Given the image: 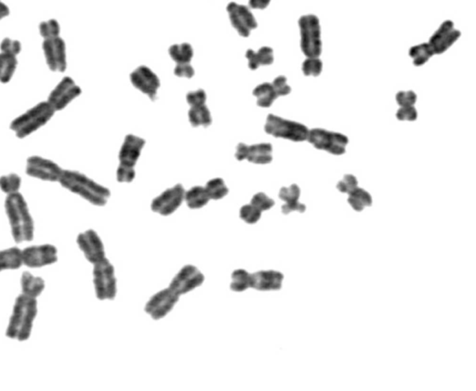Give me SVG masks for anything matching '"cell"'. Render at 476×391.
I'll use <instances>...</instances> for the list:
<instances>
[{
  "label": "cell",
  "mask_w": 476,
  "mask_h": 391,
  "mask_svg": "<svg viewBox=\"0 0 476 391\" xmlns=\"http://www.w3.org/2000/svg\"><path fill=\"white\" fill-rule=\"evenodd\" d=\"M9 8H8L4 3H1V2H0V20L7 17V16L9 15Z\"/></svg>",
  "instance_id": "cell-50"
},
{
  "label": "cell",
  "mask_w": 476,
  "mask_h": 391,
  "mask_svg": "<svg viewBox=\"0 0 476 391\" xmlns=\"http://www.w3.org/2000/svg\"><path fill=\"white\" fill-rule=\"evenodd\" d=\"M39 31L44 39H54L59 36L60 25L55 20H50L41 23Z\"/></svg>",
  "instance_id": "cell-39"
},
{
  "label": "cell",
  "mask_w": 476,
  "mask_h": 391,
  "mask_svg": "<svg viewBox=\"0 0 476 391\" xmlns=\"http://www.w3.org/2000/svg\"><path fill=\"white\" fill-rule=\"evenodd\" d=\"M300 47L308 58H318L322 52L321 28L319 19L313 14L300 18Z\"/></svg>",
  "instance_id": "cell-6"
},
{
  "label": "cell",
  "mask_w": 476,
  "mask_h": 391,
  "mask_svg": "<svg viewBox=\"0 0 476 391\" xmlns=\"http://www.w3.org/2000/svg\"><path fill=\"white\" fill-rule=\"evenodd\" d=\"M209 200L211 198L206 188L202 186H195L185 193V201L191 209H202L209 203Z\"/></svg>",
  "instance_id": "cell-26"
},
{
  "label": "cell",
  "mask_w": 476,
  "mask_h": 391,
  "mask_svg": "<svg viewBox=\"0 0 476 391\" xmlns=\"http://www.w3.org/2000/svg\"><path fill=\"white\" fill-rule=\"evenodd\" d=\"M17 66L16 55L10 53H0V82L8 83L14 74Z\"/></svg>",
  "instance_id": "cell-29"
},
{
  "label": "cell",
  "mask_w": 476,
  "mask_h": 391,
  "mask_svg": "<svg viewBox=\"0 0 476 391\" xmlns=\"http://www.w3.org/2000/svg\"><path fill=\"white\" fill-rule=\"evenodd\" d=\"M130 81L140 92L148 95L151 100H156L161 81L158 76L147 66H140L130 74Z\"/></svg>",
  "instance_id": "cell-20"
},
{
  "label": "cell",
  "mask_w": 476,
  "mask_h": 391,
  "mask_svg": "<svg viewBox=\"0 0 476 391\" xmlns=\"http://www.w3.org/2000/svg\"><path fill=\"white\" fill-rule=\"evenodd\" d=\"M63 171L55 162L41 156H32L26 164V174L44 182H59Z\"/></svg>",
  "instance_id": "cell-10"
},
{
  "label": "cell",
  "mask_w": 476,
  "mask_h": 391,
  "mask_svg": "<svg viewBox=\"0 0 476 391\" xmlns=\"http://www.w3.org/2000/svg\"><path fill=\"white\" fill-rule=\"evenodd\" d=\"M305 210H307V206L299 203V202L293 204H284L282 206V212H283L284 215L291 214V213L294 211L303 213L305 212Z\"/></svg>",
  "instance_id": "cell-48"
},
{
  "label": "cell",
  "mask_w": 476,
  "mask_h": 391,
  "mask_svg": "<svg viewBox=\"0 0 476 391\" xmlns=\"http://www.w3.org/2000/svg\"><path fill=\"white\" fill-rule=\"evenodd\" d=\"M76 242L84 256L93 265L105 259V246L94 231L87 230L79 234Z\"/></svg>",
  "instance_id": "cell-17"
},
{
  "label": "cell",
  "mask_w": 476,
  "mask_h": 391,
  "mask_svg": "<svg viewBox=\"0 0 476 391\" xmlns=\"http://www.w3.org/2000/svg\"><path fill=\"white\" fill-rule=\"evenodd\" d=\"M251 204L263 212L272 209L275 206V201L268 198L265 193H258L252 198Z\"/></svg>",
  "instance_id": "cell-40"
},
{
  "label": "cell",
  "mask_w": 476,
  "mask_h": 391,
  "mask_svg": "<svg viewBox=\"0 0 476 391\" xmlns=\"http://www.w3.org/2000/svg\"><path fill=\"white\" fill-rule=\"evenodd\" d=\"M169 53L177 65H182V63H190L193 58L194 50L190 44L183 43L170 47Z\"/></svg>",
  "instance_id": "cell-31"
},
{
  "label": "cell",
  "mask_w": 476,
  "mask_h": 391,
  "mask_svg": "<svg viewBox=\"0 0 476 391\" xmlns=\"http://www.w3.org/2000/svg\"><path fill=\"white\" fill-rule=\"evenodd\" d=\"M262 213L253 204H245V206L241 207L239 215H240L241 219L245 222L249 223V224H255V223L259 222L260 217H262Z\"/></svg>",
  "instance_id": "cell-36"
},
{
  "label": "cell",
  "mask_w": 476,
  "mask_h": 391,
  "mask_svg": "<svg viewBox=\"0 0 476 391\" xmlns=\"http://www.w3.org/2000/svg\"><path fill=\"white\" fill-rule=\"evenodd\" d=\"M5 209L12 229V237L16 243L33 240L34 220L22 194L19 191L9 194L5 201Z\"/></svg>",
  "instance_id": "cell-1"
},
{
  "label": "cell",
  "mask_w": 476,
  "mask_h": 391,
  "mask_svg": "<svg viewBox=\"0 0 476 391\" xmlns=\"http://www.w3.org/2000/svg\"><path fill=\"white\" fill-rule=\"evenodd\" d=\"M179 295L167 288L161 290L151 297L145 305V313H148L154 320H161L172 311L179 300Z\"/></svg>",
  "instance_id": "cell-13"
},
{
  "label": "cell",
  "mask_w": 476,
  "mask_h": 391,
  "mask_svg": "<svg viewBox=\"0 0 476 391\" xmlns=\"http://www.w3.org/2000/svg\"><path fill=\"white\" fill-rule=\"evenodd\" d=\"M433 55L435 53H433L429 43L417 45V46L412 47L409 50V56L413 59L414 65L416 66L424 65Z\"/></svg>",
  "instance_id": "cell-32"
},
{
  "label": "cell",
  "mask_w": 476,
  "mask_h": 391,
  "mask_svg": "<svg viewBox=\"0 0 476 391\" xmlns=\"http://www.w3.org/2000/svg\"><path fill=\"white\" fill-rule=\"evenodd\" d=\"M323 63L318 58H308L302 63V72L307 76H318L321 74Z\"/></svg>",
  "instance_id": "cell-38"
},
{
  "label": "cell",
  "mask_w": 476,
  "mask_h": 391,
  "mask_svg": "<svg viewBox=\"0 0 476 391\" xmlns=\"http://www.w3.org/2000/svg\"><path fill=\"white\" fill-rule=\"evenodd\" d=\"M22 265V250L18 247H10L0 251V271L17 270Z\"/></svg>",
  "instance_id": "cell-25"
},
{
  "label": "cell",
  "mask_w": 476,
  "mask_h": 391,
  "mask_svg": "<svg viewBox=\"0 0 476 391\" xmlns=\"http://www.w3.org/2000/svg\"><path fill=\"white\" fill-rule=\"evenodd\" d=\"M189 121L193 127H209L211 124V114L206 105L191 106L188 112Z\"/></svg>",
  "instance_id": "cell-28"
},
{
  "label": "cell",
  "mask_w": 476,
  "mask_h": 391,
  "mask_svg": "<svg viewBox=\"0 0 476 391\" xmlns=\"http://www.w3.org/2000/svg\"><path fill=\"white\" fill-rule=\"evenodd\" d=\"M145 140L137 136L129 134L125 138L119 151V166L116 177L119 182H132L135 178V166L139 158Z\"/></svg>",
  "instance_id": "cell-5"
},
{
  "label": "cell",
  "mask_w": 476,
  "mask_h": 391,
  "mask_svg": "<svg viewBox=\"0 0 476 391\" xmlns=\"http://www.w3.org/2000/svg\"><path fill=\"white\" fill-rule=\"evenodd\" d=\"M273 147L270 143L247 145L239 143L236 147V158L238 161L247 160L253 164L266 165L273 160Z\"/></svg>",
  "instance_id": "cell-18"
},
{
  "label": "cell",
  "mask_w": 476,
  "mask_h": 391,
  "mask_svg": "<svg viewBox=\"0 0 476 391\" xmlns=\"http://www.w3.org/2000/svg\"><path fill=\"white\" fill-rule=\"evenodd\" d=\"M204 280L203 273L198 268L193 265H186L172 279L169 288L180 296L200 286Z\"/></svg>",
  "instance_id": "cell-14"
},
{
  "label": "cell",
  "mask_w": 476,
  "mask_h": 391,
  "mask_svg": "<svg viewBox=\"0 0 476 391\" xmlns=\"http://www.w3.org/2000/svg\"><path fill=\"white\" fill-rule=\"evenodd\" d=\"M272 85L276 92L278 93V97L279 96L289 95L291 92V87L289 86L286 76L276 77Z\"/></svg>",
  "instance_id": "cell-44"
},
{
  "label": "cell",
  "mask_w": 476,
  "mask_h": 391,
  "mask_svg": "<svg viewBox=\"0 0 476 391\" xmlns=\"http://www.w3.org/2000/svg\"><path fill=\"white\" fill-rule=\"evenodd\" d=\"M43 52L48 66L50 70L65 72L66 69V52L65 41L60 36L45 39Z\"/></svg>",
  "instance_id": "cell-19"
},
{
  "label": "cell",
  "mask_w": 476,
  "mask_h": 391,
  "mask_svg": "<svg viewBox=\"0 0 476 391\" xmlns=\"http://www.w3.org/2000/svg\"><path fill=\"white\" fill-rule=\"evenodd\" d=\"M81 87L76 86L71 77L66 76L50 94L48 103L54 111H61L81 95Z\"/></svg>",
  "instance_id": "cell-15"
},
{
  "label": "cell",
  "mask_w": 476,
  "mask_h": 391,
  "mask_svg": "<svg viewBox=\"0 0 476 391\" xmlns=\"http://www.w3.org/2000/svg\"><path fill=\"white\" fill-rule=\"evenodd\" d=\"M416 101L417 95L411 90H409V92H400L396 94V102L400 105V107L413 106Z\"/></svg>",
  "instance_id": "cell-42"
},
{
  "label": "cell",
  "mask_w": 476,
  "mask_h": 391,
  "mask_svg": "<svg viewBox=\"0 0 476 391\" xmlns=\"http://www.w3.org/2000/svg\"><path fill=\"white\" fill-rule=\"evenodd\" d=\"M300 196V189L296 184H292L289 187L281 188L279 191V198L286 204L297 203Z\"/></svg>",
  "instance_id": "cell-37"
},
{
  "label": "cell",
  "mask_w": 476,
  "mask_h": 391,
  "mask_svg": "<svg viewBox=\"0 0 476 391\" xmlns=\"http://www.w3.org/2000/svg\"><path fill=\"white\" fill-rule=\"evenodd\" d=\"M396 117L400 121H415L417 117V112L413 106L400 107L396 113Z\"/></svg>",
  "instance_id": "cell-43"
},
{
  "label": "cell",
  "mask_w": 476,
  "mask_h": 391,
  "mask_svg": "<svg viewBox=\"0 0 476 391\" xmlns=\"http://www.w3.org/2000/svg\"><path fill=\"white\" fill-rule=\"evenodd\" d=\"M174 74L175 76L179 77L191 78L195 74V70L189 63H182V65H177L176 67H175Z\"/></svg>",
  "instance_id": "cell-47"
},
{
  "label": "cell",
  "mask_w": 476,
  "mask_h": 391,
  "mask_svg": "<svg viewBox=\"0 0 476 391\" xmlns=\"http://www.w3.org/2000/svg\"><path fill=\"white\" fill-rule=\"evenodd\" d=\"M231 23L240 36L247 37L257 28V21L249 8L231 2L227 6Z\"/></svg>",
  "instance_id": "cell-16"
},
{
  "label": "cell",
  "mask_w": 476,
  "mask_h": 391,
  "mask_svg": "<svg viewBox=\"0 0 476 391\" xmlns=\"http://www.w3.org/2000/svg\"><path fill=\"white\" fill-rule=\"evenodd\" d=\"M207 193H209V198L212 200H220L227 196L229 193L227 186L225 185V180L220 178L212 179L207 182V185L205 186Z\"/></svg>",
  "instance_id": "cell-33"
},
{
  "label": "cell",
  "mask_w": 476,
  "mask_h": 391,
  "mask_svg": "<svg viewBox=\"0 0 476 391\" xmlns=\"http://www.w3.org/2000/svg\"><path fill=\"white\" fill-rule=\"evenodd\" d=\"M253 95L257 98V105L260 107L268 108L278 98V93L270 83H262L255 87Z\"/></svg>",
  "instance_id": "cell-27"
},
{
  "label": "cell",
  "mask_w": 476,
  "mask_h": 391,
  "mask_svg": "<svg viewBox=\"0 0 476 391\" xmlns=\"http://www.w3.org/2000/svg\"><path fill=\"white\" fill-rule=\"evenodd\" d=\"M186 100L190 106L203 105L206 103L207 95L203 89H198L189 92Z\"/></svg>",
  "instance_id": "cell-45"
},
{
  "label": "cell",
  "mask_w": 476,
  "mask_h": 391,
  "mask_svg": "<svg viewBox=\"0 0 476 391\" xmlns=\"http://www.w3.org/2000/svg\"><path fill=\"white\" fill-rule=\"evenodd\" d=\"M93 284L98 299L113 300L116 295V279L115 268L107 259L94 264L93 268Z\"/></svg>",
  "instance_id": "cell-8"
},
{
  "label": "cell",
  "mask_w": 476,
  "mask_h": 391,
  "mask_svg": "<svg viewBox=\"0 0 476 391\" xmlns=\"http://www.w3.org/2000/svg\"><path fill=\"white\" fill-rule=\"evenodd\" d=\"M20 186L21 178L17 174H9L0 178V189L8 196L18 193Z\"/></svg>",
  "instance_id": "cell-35"
},
{
  "label": "cell",
  "mask_w": 476,
  "mask_h": 391,
  "mask_svg": "<svg viewBox=\"0 0 476 391\" xmlns=\"http://www.w3.org/2000/svg\"><path fill=\"white\" fill-rule=\"evenodd\" d=\"M37 315V299L23 294L20 295L14 303L6 336L18 341L28 340L31 336L32 327Z\"/></svg>",
  "instance_id": "cell-3"
},
{
  "label": "cell",
  "mask_w": 476,
  "mask_h": 391,
  "mask_svg": "<svg viewBox=\"0 0 476 391\" xmlns=\"http://www.w3.org/2000/svg\"><path fill=\"white\" fill-rule=\"evenodd\" d=\"M21 43L17 41H12L10 39H5L0 44L1 52L10 53V54L18 55L21 52Z\"/></svg>",
  "instance_id": "cell-46"
},
{
  "label": "cell",
  "mask_w": 476,
  "mask_h": 391,
  "mask_svg": "<svg viewBox=\"0 0 476 391\" xmlns=\"http://www.w3.org/2000/svg\"><path fill=\"white\" fill-rule=\"evenodd\" d=\"M54 113V109L49 103H39L15 118L10 124V129L15 133L19 139H23L46 125Z\"/></svg>",
  "instance_id": "cell-4"
},
{
  "label": "cell",
  "mask_w": 476,
  "mask_h": 391,
  "mask_svg": "<svg viewBox=\"0 0 476 391\" xmlns=\"http://www.w3.org/2000/svg\"><path fill=\"white\" fill-rule=\"evenodd\" d=\"M284 275L278 271H260L251 275V287L259 291L280 290Z\"/></svg>",
  "instance_id": "cell-22"
},
{
  "label": "cell",
  "mask_w": 476,
  "mask_h": 391,
  "mask_svg": "<svg viewBox=\"0 0 476 391\" xmlns=\"http://www.w3.org/2000/svg\"><path fill=\"white\" fill-rule=\"evenodd\" d=\"M21 286H22V294L37 299V297L41 296L45 288V282L43 279L34 277L28 271H25L21 279Z\"/></svg>",
  "instance_id": "cell-24"
},
{
  "label": "cell",
  "mask_w": 476,
  "mask_h": 391,
  "mask_svg": "<svg viewBox=\"0 0 476 391\" xmlns=\"http://www.w3.org/2000/svg\"><path fill=\"white\" fill-rule=\"evenodd\" d=\"M63 188L78 194L85 200L97 207L105 206L110 198V191L98 184L87 176L74 170H63L59 180Z\"/></svg>",
  "instance_id": "cell-2"
},
{
  "label": "cell",
  "mask_w": 476,
  "mask_h": 391,
  "mask_svg": "<svg viewBox=\"0 0 476 391\" xmlns=\"http://www.w3.org/2000/svg\"><path fill=\"white\" fill-rule=\"evenodd\" d=\"M251 287V275L247 271L236 270L232 273L230 288L235 292H244Z\"/></svg>",
  "instance_id": "cell-34"
},
{
  "label": "cell",
  "mask_w": 476,
  "mask_h": 391,
  "mask_svg": "<svg viewBox=\"0 0 476 391\" xmlns=\"http://www.w3.org/2000/svg\"><path fill=\"white\" fill-rule=\"evenodd\" d=\"M349 198H348V203L353 207L355 211H363L365 207H371L372 204V198L368 191L362 188H355V190L351 191Z\"/></svg>",
  "instance_id": "cell-30"
},
{
  "label": "cell",
  "mask_w": 476,
  "mask_h": 391,
  "mask_svg": "<svg viewBox=\"0 0 476 391\" xmlns=\"http://www.w3.org/2000/svg\"><path fill=\"white\" fill-rule=\"evenodd\" d=\"M246 57L249 61V67L256 70L260 65H270L273 63V52L269 47H260L258 52L247 50Z\"/></svg>",
  "instance_id": "cell-23"
},
{
  "label": "cell",
  "mask_w": 476,
  "mask_h": 391,
  "mask_svg": "<svg viewBox=\"0 0 476 391\" xmlns=\"http://www.w3.org/2000/svg\"><path fill=\"white\" fill-rule=\"evenodd\" d=\"M271 0H249V6L253 9L263 10L268 7Z\"/></svg>",
  "instance_id": "cell-49"
},
{
  "label": "cell",
  "mask_w": 476,
  "mask_h": 391,
  "mask_svg": "<svg viewBox=\"0 0 476 391\" xmlns=\"http://www.w3.org/2000/svg\"><path fill=\"white\" fill-rule=\"evenodd\" d=\"M58 260V250L52 244L26 247L22 250L23 264L29 268H41Z\"/></svg>",
  "instance_id": "cell-11"
},
{
  "label": "cell",
  "mask_w": 476,
  "mask_h": 391,
  "mask_svg": "<svg viewBox=\"0 0 476 391\" xmlns=\"http://www.w3.org/2000/svg\"><path fill=\"white\" fill-rule=\"evenodd\" d=\"M358 182L355 176L347 174L344 176V179L338 182L337 188L340 193H350L351 191L358 188Z\"/></svg>",
  "instance_id": "cell-41"
},
{
  "label": "cell",
  "mask_w": 476,
  "mask_h": 391,
  "mask_svg": "<svg viewBox=\"0 0 476 391\" xmlns=\"http://www.w3.org/2000/svg\"><path fill=\"white\" fill-rule=\"evenodd\" d=\"M307 140L318 150L326 151L335 156L345 154L349 142L346 136L320 129L309 130Z\"/></svg>",
  "instance_id": "cell-9"
},
{
  "label": "cell",
  "mask_w": 476,
  "mask_h": 391,
  "mask_svg": "<svg viewBox=\"0 0 476 391\" xmlns=\"http://www.w3.org/2000/svg\"><path fill=\"white\" fill-rule=\"evenodd\" d=\"M461 32L454 28L451 21H445L431 36L429 45L435 54H442L459 39Z\"/></svg>",
  "instance_id": "cell-21"
},
{
  "label": "cell",
  "mask_w": 476,
  "mask_h": 391,
  "mask_svg": "<svg viewBox=\"0 0 476 391\" xmlns=\"http://www.w3.org/2000/svg\"><path fill=\"white\" fill-rule=\"evenodd\" d=\"M185 190L183 185H175L154 199L151 209L162 216H169L179 209L183 201L185 200Z\"/></svg>",
  "instance_id": "cell-12"
},
{
  "label": "cell",
  "mask_w": 476,
  "mask_h": 391,
  "mask_svg": "<svg viewBox=\"0 0 476 391\" xmlns=\"http://www.w3.org/2000/svg\"><path fill=\"white\" fill-rule=\"evenodd\" d=\"M266 133L276 138H282L292 142H304L307 140L309 129L304 125L287 120L281 117L269 114L266 120Z\"/></svg>",
  "instance_id": "cell-7"
}]
</instances>
